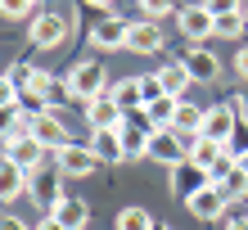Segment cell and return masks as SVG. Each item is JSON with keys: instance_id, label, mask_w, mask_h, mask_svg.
Here are the masks:
<instances>
[{"instance_id": "32", "label": "cell", "mask_w": 248, "mask_h": 230, "mask_svg": "<svg viewBox=\"0 0 248 230\" xmlns=\"http://www.w3.org/2000/svg\"><path fill=\"white\" fill-rule=\"evenodd\" d=\"M32 9H36V0H0L5 18H32Z\"/></svg>"}, {"instance_id": "26", "label": "cell", "mask_w": 248, "mask_h": 230, "mask_svg": "<svg viewBox=\"0 0 248 230\" xmlns=\"http://www.w3.org/2000/svg\"><path fill=\"white\" fill-rule=\"evenodd\" d=\"M154 226H158V221H154L140 203H131V208L118 212V230H154Z\"/></svg>"}, {"instance_id": "4", "label": "cell", "mask_w": 248, "mask_h": 230, "mask_svg": "<svg viewBox=\"0 0 248 230\" xmlns=\"http://www.w3.org/2000/svg\"><path fill=\"white\" fill-rule=\"evenodd\" d=\"M54 167H59L63 176L77 181V176H91V171L104 167V163H99V153H95L91 145H63L59 153H54Z\"/></svg>"}, {"instance_id": "33", "label": "cell", "mask_w": 248, "mask_h": 230, "mask_svg": "<svg viewBox=\"0 0 248 230\" xmlns=\"http://www.w3.org/2000/svg\"><path fill=\"white\" fill-rule=\"evenodd\" d=\"M140 95H144V108H149L158 95H167V91H163V81H158V73H154V77H140Z\"/></svg>"}, {"instance_id": "29", "label": "cell", "mask_w": 248, "mask_h": 230, "mask_svg": "<svg viewBox=\"0 0 248 230\" xmlns=\"http://www.w3.org/2000/svg\"><path fill=\"white\" fill-rule=\"evenodd\" d=\"M23 122H27V118H23L18 108H0V145H5L9 136H18V126H23Z\"/></svg>"}, {"instance_id": "35", "label": "cell", "mask_w": 248, "mask_h": 230, "mask_svg": "<svg viewBox=\"0 0 248 230\" xmlns=\"http://www.w3.org/2000/svg\"><path fill=\"white\" fill-rule=\"evenodd\" d=\"M203 5L212 9V18H221V14H239V9H244L239 0H203Z\"/></svg>"}, {"instance_id": "14", "label": "cell", "mask_w": 248, "mask_h": 230, "mask_svg": "<svg viewBox=\"0 0 248 230\" xmlns=\"http://www.w3.org/2000/svg\"><path fill=\"white\" fill-rule=\"evenodd\" d=\"M126 50H131V54H158V50H163V27H158V23H149V18L131 23Z\"/></svg>"}, {"instance_id": "22", "label": "cell", "mask_w": 248, "mask_h": 230, "mask_svg": "<svg viewBox=\"0 0 248 230\" xmlns=\"http://www.w3.org/2000/svg\"><path fill=\"white\" fill-rule=\"evenodd\" d=\"M217 190L226 194V203H244V199H248V171L235 163V167H230L221 181H217Z\"/></svg>"}, {"instance_id": "38", "label": "cell", "mask_w": 248, "mask_h": 230, "mask_svg": "<svg viewBox=\"0 0 248 230\" xmlns=\"http://www.w3.org/2000/svg\"><path fill=\"white\" fill-rule=\"evenodd\" d=\"M235 108H239V118H244V122H248V81H244V91H239V95H235Z\"/></svg>"}, {"instance_id": "6", "label": "cell", "mask_w": 248, "mask_h": 230, "mask_svg": "<svg viewBox=\"0 0 248 230\" xmlns=\"http://www.w3.org/2000/svg\"><path fill=\"white\" fill-rule=\"evenodd\" d=\"M176 27L194 41V46H203L208 36H217V18H212L208 5H185V9L176 14Z\"/></svg>"}, {"instance_id": "40", "label": "cell", "mask_w": 248, "mask_h": 230, "mask_svg": "<svg viewBox=\"0 0 248 230\" xmlns=\"http://www.w3.org/2000/svg\"><path fill=\"white\" fill-rule=\"evenodd\" d=\"M226 230H248V212H244V217H230V221H226Z\"/></svg>"}, {"instance_id": "36", "label": "cell", "mask_w": 248, "mask_h": 230, "mask_svg": "<svg viewBox=\"0 0 248 230\" xmlns=\"http://www.w3.org/2000/svg\"><path fill=\"white\" fill-rule=\"evenodd\" d=\"M0 230H32V226H27V221H18V217H9V212H5V217H0Z\"/></svg>"}, {"instance_id": "3", "label": "cell", "mask_w": 248, "mask_h": 230, "mask_svg": "<svg viewBox=\"0 0 248 230\" xmlns=\"http://www.w3.org/2000/svg\"><path fill=\"white\" fill-rule=\"evenodd\" d=\"M68 36H72V18H63V14L46 9V14H36V18H32V46L54 50V46H63Z\"/></svg>"}, {"instance_id": "8", "label": "cell", "mask_w": 248, "mask_h": 230, "mask_svg": "<svg viewBox=\"0 0 248 230\" xmlns=\"http://www.w3.org/2000/svg\"><path fill=\"white\" fill-rule=\"evenodd\" d=\"M122 122H126V113H122V104L113 95H99V99L86 104V126L91 131H118Z\"/></svg>"}, {"instance_id": "34", "label": "cell", "mask_w": 248, "mask_h": 230, "mask_svg": "<svg viewBox=\"0 0 248 230\" xmlns=\"http://www.w3.org/2000/svg\"><path fill=\"white\" fill-rule=\"evenodd\" d=\"M46 99H50V104H63V99H72V86H68L63 77H54L50 91H46Z\"/></svg>"}, {"instance_id": "10", "label": "cell", "mask_w": 248, "mask_h": 230, "mask_svg": "<svg viewBox=\"0 0 248 230\" xmlns=\"http://www.w3.org/2000/svg\"><path fill=\"white\" fill-rule=\"evenodd\" d=\"M208 185H212V176H208V171H203L199 163H189V158L171 167V194H181V199H194L199 190H208Z\"/></svg>"}, {"instance_id": "42", "label": "cell", "mask_w": 248, "mask_h": 230, "mask_svg": "<svg viewBox=\"0 0 248 230\" xmlns=\"http://www.w3.org/2000/svg\"><path fill=\"white\" fill-rule=\"evenodd\" d=\"M91 5H108V0H91Z\"/></svg>"}, {"instance_id": "16", "label": "cell", "mask_w": 248, "mask_h": 230, "mask_svg": "<svg viewBox=\"0 0 248 230\" xmlns=\"http://www.w3.org/2000/svg\"><path fill=\"white\" fill-rule=\"evenodd\" d=\"M203 122H208V108L181 99V104H176V118H171V131H176L181 140H189V136H203Z\"/></svg>"}, {"instance_id": "25", "label": "cell", "mask_w": 248, "mask_h": 230, "mask_svg": "<svg viewBox=\"0 0 248 230\" xmlns=\"http://www.w3.org/2000/svg\"><path fill=\"white\" fill-rule=\"evenodd\" d=\"M176 104H181V99H171V95H158V99H154V104L144 108V113H149V122L158 126V131H167V126H171V118H176Z\"/></svg>"}, {"instance_id": "13", "label": "cell", "mask_w": 248, "mask_h": 230, "mask_svg": "<svg viewBox=\"0 0 248 230\" xmlns=\"http://www.w3.org/2000/svg\"><path fill=\"white\" fill-rule=\"evenodd\" d=\"M185 208H189V217H199V221H217V217H226V194L217 190V185H208V190H199L194 199H185Z\"/></svg>"}, {"instance_id": "17", "label": "cell", "mask_w": 248, "mask_h": 230, "mask_svg": "<svg viewBox=\"0 0 248 230\" xmlns=\"http://www.w3.org/2000/svg\"><path fill=\"white\" fill-rule=\"evenodd\" d=\"M23 194H27V171L9 158H0V203H14Z\"/></svg>"}, {"instance_id": "28", "label": "cell", "mask_w": 248, "mask_h": 230, "mask_svg": "<svg viewBox=\"0 0 248 230\" xmlns=\"http://www.w3.org/2000/svg\"><path fill=\"white\" fill-rule=\"evenodd\" d=\"M167 14H181V9H176V0H140V18L158 23V18H167Z\"/></svg>"}, {"instance_id": "27", "label": "cell", "mask_w": 248, "mask_h": 230, "mask_svg": "<svg viewBox=\"0 0 248 230\" xmlns=\"http://www.w3.org/2000/svg\"><path fill=\"white\" fill-rule=\"evenodd\" d=\"M244 27H248V14H244V9H239V14H221V18H217V36L239 41V36H244Z\"/></svg>"}, {"instance_id": "24", "label": "cell", "mask_w": 248, "mask_h": 230, "mask_svg": "<svg viewBox=\"0 0 248 230\" xmlns=\"http://www.w3.org/2000/svg\"><path fill=\"white\" fill-rule=\"evenodd\" d=\"M14 81H18V91H27V95H46L54 77L46 73V68H18V73H14Z\"/></svg>"}, {"instance_id": "12", "label": "cell", "mask_w": 248, "mask_h": 230, "mask_svg": "<svg viewBox=\"0 0 248 230\" xmlns=\"http://www.w3.org/2000/svg\"><path fill=\"white\" fill-rule=\"evenodd\" d=\"M149 158L154 163H163V167H176V163H185V140L171 131H154V140H149Z\"/></svg>"}, {"instance_id": "9", "label": "cell", "mask_w": 248, "mask_h": 230, "mask_svg": "<svg viewBox=\"0 0 248 230\" xmlns=\"http://www.w3.org/2000/svg\"><path fill=\"white\" fill-rule=\"evenodd\" d=\"M27 126H32V136H36L50 153H59L63 145H72V140H68V126H63V118H59L54 108H50V113H41V118H32Z\"/></svg>"}, {"instance_id": "2", "label": "cell", "mask_w": 248, "mask_h": 230, "mask_svg": "<svg viewBox=\"0 0 248 230\" xmlns=\"http://www.w3.org/2000/svg\"><path fill=\"white\" fill-rule=\"evenodd\" d=\"M46 153H50V149L32 136V126H27V122L18 126V136L5 140V158H9V163H18L23 171H36L41 163H46Z\"/></svg>"}, {"instance_id": "15", "label": "cell", "mask_w": 248, "mask_h": 230, "mask_svg": "<svg viewBox=\"0 0 248 230\" xmlns=\"http://www.w3.org/2000/svg\"><path fill=\"white\" fill-rule=\"evenodd\" d=\"M185 158H189V163H199L203 171H212L226 158V145H217V140H208V136H189L185 140Z\"/></svg>"}, {"instance_id": "23", "label": "cell", "mask_w": 248, "mask_h": 230, "mask_svg": "<svg viewBox=\"0 0 248 230\" xmlns=\"http://www.w3.org/2000/svg\"><path fill=\"white\" fill-rule=\"evenodd\" d=\"M113 99L122 104V113H136V108H144V95H140V77H122V81H113V91H108Z\"/></svg>"}, {"instance_id": "11", "label": "cell", "mask_w": 248, "mask_h": 230, "mask_svg": "<svg viewBox=\"0 0 248 230\" xmlns=\"http://www.w3.org/2000/svg\"><path fill=\"white\" fill-rule=\"evenodd\" d=\"M235 126H239V108L235 104H212L208 108V122H203V136L217 140V145H226V140L235 136Z\"/></svg>"}, {"instance_id": "39", "label": "cell", "mask_w": 248, "mask_h": 230, "mask_svg": "<svg viewBox=\"0 0 248 230\" xmlns=\"http://www.w3.org/2000/svg\"><path fill=\"white\" fill-rule=\"evenodd\" d=\"M36 230H68V226H63L59 217H50V212H46V217H41V226H36Z\"/></svg>"}, {"instance_id": "37", "label": "cell", "mask_w": 248, "mask_h": 230, "mask_svg": "<svg viewBox=\"0 0 248 230\" xmlns=\"http://www.w3.org/2000/svg\"><path fill=\"white\" fill-rule=\"evenodd\" d=\"M235 73H239V77H244V81H248V46H244V50H239V54H235Z\"/></svg>"}, {"instance_id": "18", "label": "cell", "mask_w": 248, "mask_h": 230, "mask_svg": "<svg viewBox=\"0 0 248 230\" xmlns=\"http://www.w3.org/2000/svg\"><path fill=\"white\" fill-rule=\"evenodd\" d=\"M185 68H189V77L194 81H217L221 77V63H217V54L208 50V46H194L185 54Z\"/></svg>"}, {"instance_id": "5", "label": "cell", "mask_w": 248, "mask_h": 230, "mask_svg": "<svg viewBox=\"0 0 248 230\" xmlns=\"http://www.w3.org/2000/svg\"><path fill=\"white\" fill-rule=\"evenodd\" d=\"M131 36V18H122V14H104L99 23H91V46L99 50H122Z\"/></svg>"}, {"instance_id": "20", "label": "cell", "mask_w": 248, "mask_h": 230, "mask_svg": "<svg viewBox=\"0 0 248 230\" xmlns=\"http://www.w3.org/2000/svg\"><path fill=\"white\" fill-rule=\"evenodd\" d=\"M91 149L99 153V163H122V158H126V149H122V131H95L91 136Z\"/></svg>"}, {"instance_id": "30", "label": "cell", "mask_w": 248, "mask_h": 230, "mask_svg": "<svg viewBox=\"0 0 248 230\" xmlns=\"http://www.w3.org/2000/svg\"><path fill=\"white\" fill-rule=\"evenodd\" d=\"M226 153L235 158V163H239V158L248 153V122H239V126H235V136L226 140Z\"/></svg>"}, {"instance_id": "31", "label": "cell", "mask_w": 248, "mask_h": 230, "mask_svg": "<svg viewBox=\"0 0 248 230\" xmlns=\"http://www.w3.org/2000/svg\"><path fill=\"white\" fill-rule=\"evenodd\" d=\"M0 108H18V81H14V73H0Z\"/></svg>"}, {"instance_id": "19", "label": "cell", "mask_w": 248, "mask_h": 230, "mask_svg": "<svg viewBox=\"0 0 248 230\" xmlns=\"http://www.w3.org/2000/svg\"><path fill=\"white\" fill-rule=\"evenodd\" d=\"M50 217H59L68 230H86V221H91V208H86V199H72V194H63L59 203L50 208Z\"/></svg>"}, {"instance_id": "43", "label": "cell", "mask_w": 248, "mask_h": 230, "mask_svg": "<svg viewBox=\"0 0 248 230\" xmlns=\"http://www.w3.org/2000/svg\"><path fill=\"white\" fill-rule=\"evenodd\" d=\"M154 230H167V226H154Z\"/></svg>"}, {"instance_id": "41", "label": "cell", "mask_w": 248, "mask_h": 230, "mask_svg": "<svg viewBox=\"0 0 248 230\" xmlns=\"http://www.w3.org/2000/svg\"><path fill=\"white\" fill-rule=\"evenodd\" d=\"M239 167H244V171H248V153H244V158H239Z\"/></svg>"}, {"instance_id": "21", "label": "cell", "mask_w": 248, "mask_h": 230, "mask_svg": "<svg viewBox=\"0 0 248 230\" xmlns=\"http://www.w3.org/2000/svg\"><path fill=\"white\" fill-rule=\"evenodd\" d=\"M158 81H163V91H167L171 99H181L194 77H189V68H185V59H181V63H163V68H158Z\"/></svg>"}, {"instance_id": "7", "label": "cell", "mask_w": 248, "mask_h": 230, "mask_svg": "<svg viewBox=\"0 0 248 230\" xmlns=\"http://www.w3.org/2000/svg\"><path fill=\"white\" fill-rule=\"evenodd\" d=\"M27 194H36L46 208H54V203L63 199V171H59V167H46V163H41L36 171H27Z\"/></svg>"}, {"instance_id": "1", "label": "cell", "mask_w": 248, "mask_h": 230, "mask_svg": "<svg viewBox=\"0 0 248 230\" xmlns=\"http://www.w3.org/2000/svg\"><path fill=\"white\" fill-rule=\"evenodd\" d=\"M68 86H72V99H81V104H91V99H99V95L113 91V86H108V73H104V63H99V59L77 63V68L68 73Z\"/></svg>"}]
</instances>
